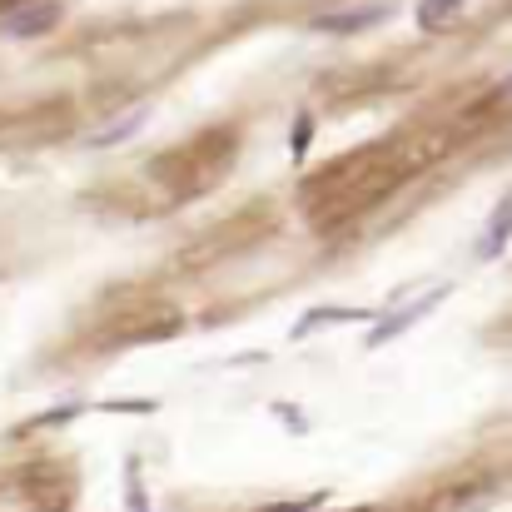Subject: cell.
Listing matches in <instances>:
<instances>
[{
	"label": "cell",
	"instance_id": "4",
	"mask_svg": "<svg viewBox=\"0 0 512 512\" xmlns=\"http://www.w3.org/2000/svg\"><path fill=\"white\" fill-rule=\"evenodd\" d=\"M512 244V189L498 199V209L488 214V229L478 234V259H498Z\"/></svg>",
	"mask_w": 512,
	"mask_h": 512
},
{
	"label": "cell",
	"instance_id": "10",
	"mask_svg": "<svg viewBox=\"0 0 512 512\" xmlns=\"http://www.w3.org/2000/svg\"><path fill=\"white\" fill-rule=\"evenodd\" d=\"M508 95H512V75H508Z\"/></svg>",
	"mask_w": 512,
	"mask_h": 512
},
{
	"label": "cell",
	"instance_id": "3",
	"mask_svg": "<svg viewBox=\"0 0 512 512\" xmlns=\"http://www.w3.org/2000/svg\"><path fill=\"white\" fill-rule=\"evenodd\" d=\"M55 20H60V5H55V0L15 5V10L0 15V35H5V40H35V35H45Z\"/></svg>",
	"mask_w": 512,
	"mask_h": 512
},
{
	"label": "cell",
	"instance_id": "8",
	"mask_svg": "<svg viewBox=\"0 0 512 512\" xmlns=\"http://www.w3.org/2000/svg\"><path fill=\"white\" fill-rule=\"evenodd\" d=\"M125 493H130V508L135 512H150V503H145V483H140V458H130V468H125Z\"/></svg>",
	"mask_w": 512,
	"mask_h": 512
},
{
	"label": "cell",
	"instance_id": "7",
	"mask_svg": "<svg viewBox=\"0 0 512 512\" xmlns=\"http://www.w3.org/2000/svg\"><path fill=\"white\" fill-rule=\"evenodd\" d=\"M463 5H468V0H418V5H413V25H418V30H443L448 20L463 15Z\"/></svg>",
	"mask_w": 512,
	"mask_h": 512
},
{
	"label": "cell",
	"instance_id": "6",
	"mask_svg": "<svg viewBox=\"0 0 512 512\" xmlns=\"http://www.w3.org/2000/svg\"><path fill=\"white\" fill-rule=\"evenodd\" d=\"M145 120H150V110L140 105L135 115H120L115 125H105V130H95V135H85V145H90V150H110V145H120V140H130V135H140V130H145Z\"/></svg>",
	"mask_w": 512,
	"mask_h": 512
},
{
	"label": "cell",
	"instance_id": "1",
	"mask_svg": "<svg viewBox=\"0 0 512 512\" xmlns=\"http://www.w3.org/2000/svg\"><path fill=\"white\" fill-rule=\"evenodd\" d=\"M443 299H448V289L438 284V289H428L423 299H413L408 309H393V314H383V319L368 329V348H383V343H393L398 334H408V329H413V324H423V319H428V314H433Z\"/></svg>",
	"mask_w": 512,
	"mask_h": 512
},
{
	"label": "cell",
	"instance_id": "9",
	"mask_svg": "<svg viewBox=\"0 0 512 512\" xmlns=\"http://www.w3.org/2000/svg\"><path fill=\"white\" fill-rule=\"evenodd\" d=\"M309 140H314V115L304 110V115L294 120V160H304V155H309Z\"/></svg>",
	"mask_w": 512,
	"mask_h": 512
},
{
	"label": "cell",
	"instance_id": "5",
	"mask_svg": "<svg viewBox=\"0 0 512 512\" xmlns=\"http://www.w3.org/2000/svg\"><path fill=\"white\" fill-rule=\"evenodd\" d=\"M368 319H378V309H309V314L299 319L294 339H304V334H314V329H324V324H368Z\"/></svg>",
	"mask_w": 512,
	"mask_h": 512
},
{
	"label": "cell",
	"instance_id": "2",
	"mask_svg": "<svg viewBox=\"0 0 512 512\" xmlns=\"http://www.w3.org/2000/svg\"><path fill=\"white\" fill-rule=\"evenodd\" d=\"M393 15V5H348V10H324V15H314L309 20V30L314 35H363V30H373V25H383Z\"/></svg>",
	"mask_w": 512,
	"mask_h": 512
}]
</instances>
